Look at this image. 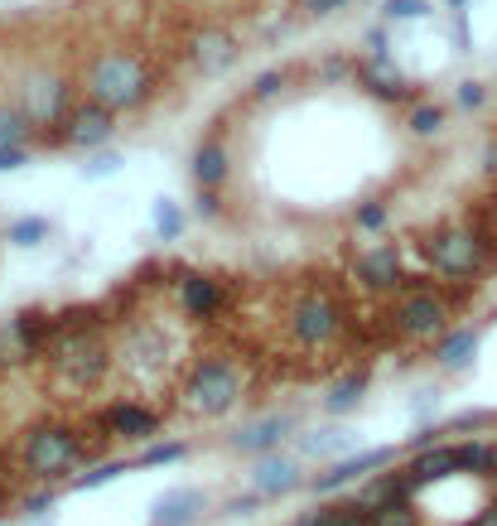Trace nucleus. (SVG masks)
<instances>
[{
    "label": "nucleus",
    "instance_id": "f257e3e1",
    "mask_svg": "<svg viewBox=\"0 0 497 526\" xmlns=\"http://www.w3.org/2000/svg\"><path fill=\"white\" fill-rule=\"evenodd\" d=\"M150 97H155V73L136 49H102L87 58L83 102H97L111 116H121V111H140Z\"/></svg>",
    "mask_w": 497,
    "mask_h": 526
},
{
    "label": "nucleus",
    "instance_id": "f03ea898",
    "mask_svg": "<svg viewBox=\"0 0 497 526\" xmlns=\"http://www.w3.org/2000/svg\"><path fill=\"white\" fill-rule=\"evenodd\" d=\"M20 464H25L29 478H39V483H58V478H68L73 469H92V449H87V435L83 430H73V425H63V420H44V425H34L20 444Z\"/></svg>",
    "mask_w": 497,
    "mask_h": 526
},
{
    "label": "nucleus",
    "instance_id": "7ed1b4c3",
    "mask_svg": "<svg viewBox=\"0 0 497 526\" xmlns=\"http://www.w3.org/2000/svg\"><path fill=\"white\" fill-rule=\"evenodd\" d=\"M184 411L198 420H222L232 416L247 396V377L232 358H198L184 377Z\"/></svg>",
    "mask_w": 497,
    "mask_h": 526
},
{
    "label": "nucleus",
    "instance_id": "20e7f679",
    "mask_svg": "<svg viewBox=\"0 0 497 526\" xmlns=\"http://www.w3.org/2000/svg\"><path fill=\"white\" fill-rule=\"evenodd\" d=\"M449 319H454L449 300H444L435 285H425V280H411V285L396 295V309H391L396 333L411 338V343H440L444 333H449Z\"/></svg>",
    "mask_w": 497,
    "mask_h": 526
},
{
    "label": "nucleus",
    "instance_id": "39448f33",
    "mask_svg": "<svg viewBox=\"0 0 497 526\" xmlns=\"http://www.w3.org/2000/svg\"><path fill=\"white\" fill-rule=\"evenodd\" d=\"M420 256L430 261V271L444 280H473L488 266V242L473 227H440L420 242Z\"/></svg>",
    "mask_w": 497,
    "mask_h": 526
},
{
    "label": "nucleus",
    "instance_id": "423d86ee",
    "mask_svg": "<svg viewBox=\"0 0 497 526\" xmlns=\"http://www.w3.org/2000/svg\"><path fill=\"white\" fill-rule=\"evenodd\" d=\"M338 333H343V309H338L333 295L309 290V295L295 300V309H290V338L300 348H329Z\"/></svg>",
    "mask_w": 497,
    "mask_h": 526
},
{
    "label": "nucleus",
    "instance_id": "0eeeda50",
    "mask_svg": "<svg viewBox=\"0 0 497 526\" xmlns=\"http://www.w3.org/2000/svg\"><path fill=\"white\" fill-rule=\"evenodd\" d=\"M300 430V416L295 411H266V416L247 420L242 430L227 435V449L232 454H247V459H266V454H280V444Z\"/></svg>",
    "mask_w": 497,
    "mask_h": 526
},
{
    "label": "nucleus",
    "instance_id": "6e6552de",
    "mask_svg": "<svg viewBox=\"0 0 497 526\" xmlns=\"http://www.w3.org/2000/svg\"><path fill=\"white\" fill-rule=\"evenodd\" d=\"M353 276H358L362 290L372 295H401L411 276H406V261H401V247L396 242H377V247H362L358 261H353Z\"/></svg>",
    "mask_w": 497,
    "mask_h": 526
},
{
    "label": "nucleus",
    "instance_id": "1a4fd4ad",
    "mask_svg": "<svg viewBox=\"0 0 497 526\" xmlns=\"http://www.w3.org/2000/svg\"><path fill=\"white\" fill-rule=\"evenodd\" d=\"M97 425L107 430L111 440H126V444H155L160 440V411L145 406V401H136V396L111 401L107 411L97 416Z\"/></svg>",
    "mask_w": 497,
    "mask_h": 526
},
{
    "label": "nucleus",
    "instance_id": "9d476101",
    "mask_svg": "<svg viewBox=\"0 0 497 526\" xmlns=\"http://www.w3.org/2000/svg\"><path fill=\"white\" fill-rule=\"evenodd\" d=\"M396 464V449L391 444H382V449H358V454H348V459H338V464H329L324 473H314L309 478V493H338V488H348V483H367L372 473H382Z\"/></svg>",
    "mask_w": 497,
    "mask_h": 526
},
{
    "label": "nucleus",
    "instance_id": "9b49d317",
    "mask_svg": "<svg viewBox=\"0 0 497 526\" xmlns=\"http://www.w3.org/2000/svg\"><path fill=\"white\" fill-rule=\"evenodd\" d=\"M63 145H73V150H87V155H97V150H107L111 140H116V116L107 107H97V102H78V107L68 111V121H63Z\"/></svg>",
    "mask_w": 497,
    "mask_h": 526
},
{
    "label": "nucleus",
    "instance_id": "f8f14e48",
    "mask_svg": "<svg viewBox=\"0 0 497 526\" xmlns=\"http://www.w3.org/2000/svg\"><path fill=\"white\" fill-rule=\"evenodd\" d=\"M251 488L266 502H280L290 498L295 488H309V473H304V464L295 454H266V459L251 464Z\"/></svg>",
    "mask_w": 497,
    "mask_h": 526
},
{
    "label": "nucleus",
    "instance_id": "ddd939ff",
    "mask_svg": "<svg viewBox=\"0 0 497 526\" xmlns=\"http://www.w3.org/2000/svg\"><path fill=\"white\" fill-rule=\"evenodd\" d=\"M68 92H73V87L63 83V78H44V73H34V78L25 83V102H20V107L29 111V121H34V126H44V131H49V126H63V121H68V111H73Z\"/></svg>",
    "mask_w": 497,
    "mask_h": 526
},
{
    "label": "nucleus",
    "instance_id": "4468645a",
    "mask_svg": "<svg viewBox=\"0 0 497 526\" xmlns=\"http://www.w3.org/2000/svg\"><path fill=\"white\" fill-rule=\"evenodd\" d=\"M208 512V493L198 488H169L150 502V526H194Z\"/></svg>",
    "mask_w": 497,
    "mask_h": 526
},
{
    "label": "nucleus",
    "instance_id": "2eb2a0df",
    "mask_svg": "<svg viewBox=\"0 0 497 526\" xmlns=\"http://www.w3.org/2000/svg\"><path fill=\"white\" fill-rule=\"evenodd\" d=\"M454 473H464V454H459V444H435V449H420L411 464H406V478L415 483V493H420V488H430V483L454 478Z\"/></svg>",
    "mask_w": 497,
    "mask_h": 526
},
{
    "label": "nucleus",
    "instance_id": "dca6fc26",
    "mask_svg": "<svg viewBox=\"0 0 497 526\" xmlns=\"http://www.w3.org/2000/svg\"><path fill=\"white\" fill-rule=\"evenodd\" d=\"M189 169H194V189H222V179H227V169H232L222 131H208V136L198 140Z\"/></svg>",
    "mask_w": 497,
    "mask_h": 526
},
{
    "label": "nucleus",
    "instance_id": "f3484780",
    "mask_svg": "<svg viewBox=\"0 0 497 526\" xmlns=\"http://www.w3.org/2000/svg\"><path fill=\"white\" fill-rule=\"evenodd\" d=\"M179 309L189 319H213L222 309V280L203 276V271H184L179 276Z\"/></svg>",
    "mask_w": 497,
    "mask_h": 526
},
{
    "label": "nucleus",
    "instance_id": "a211bd4d",
    "mask_svg": "<svg viewBox=\"0 0 497 526\" xmlns=\"http://www.w3.org/2000/svg\"><path fill=\"white\" fill-rule=\"evenodd\" d=\"M406 498H415V483L406 478V469L372 473L358 493H353V502H358L362 512H382V507H391V502H406Z\"/></svg>",
    "mask_w": 497,
    "mask_h": 526
},
{
    "label": "nucleus",
    "instance_id": "6ab92c4d",
    "mask_svg": "<svg viewBox=\"0 0 497 526\" xmlns=\"http://www.w3.org/2000/svg\"><path fill=\"white\" fill-rule=\"evenodd\" d=\"M348 444H353V435H348L343 425H319V430H304L300 435V454L304 459H319V464L329 469L338 459H348V454H343Z\"/></svg>",
    "mask_w": 497,
    "mask_h": 526
},
{
    "label": "nucleus",
    "instance_id": "aec40b11",
    "mask_svg": "<svg viewBox=\"0 0 497 526\" xmlns=\"http://www.w3.org/2000/svg\"><path fill=\"white\" fill-rule=\"evenodd\" d=\"M111 372V353H107V343H92L83 358H73L58 377L68 382L73 391H92V387H102V377Z\"/></svg>",
    "mask_w": 497,
    "mask_h": 526
},
{
    "label": "nucleus",
    "instance_id": "412c9836",
    "mask_svg": "<svg viewBox=\"0 0 497 526\" xmlns=\"http://www.w3.org/2000/svg\"><path fill=\"white\" fill-rule=\"evenodd\" d=\"M478 343H483V329H449L440 343H435V367L464 372L473 362V353H478Z\"/></svg>",
    "mask_w": 497,
    "mask_h": 526
},
{
    "label": "nucleus",
    "instance_id": "4be33fe9",
    "mask_svg": "<svg viewBox=\"0 0 497 526\" xmlns=\"http://www.w3.org/2000/svg\"><path fill=\"white\" fill-rule=\"evenodd\" d=\"M362 401H367V367H362V372H348L343 382H333L329 396L319 401V411L338 420V416H353Z\"/></svg>",
    "mask_w": 497,
    "mask_h": 526
},
{
    "label": "nucleus",
    "instance_id": "5701e85b",
    "mask_svg": "<svg viewBox=\"0 0 497 526\" xmlns=\"http://www.w3.org/2000/svg\"><path fill=\"white\" fill-rule=\"evenodd\" d=\"M295 526H372V512H362L358 502H314Z\"/></svg>",
    "mask_w": 497,
    "mask_h": 526
},
{
    "label": "nucleus",
    "instance_id": "b1692460",
    "mask_svg": "<svg viewBox=\"0 0 497 526\" xmlns=\"http://www.w3.org/2000/svg\"><path fill=\"white\" fill-rule=\"evenodd\" d=\"M34 121H29V111L20 102H0V150H20L34 140Z\"/></svg>",
    "mask_w": 497,
    "mask_h": 526
},
{
    "label": "nucleus",
    "instance_id": "393cba45",
    "mask_svg": "<svg viewBox=\"0 0 497 526\" xmlns=\"http://www.w3.org/2000/svg\"><path fill=\"white\" fill-rule=\"evenodd\" d=\"M49 232H54V222L44 218V213H25V218L10 222V232H5V242L20 251H34L39 242H49Z\"/></svg>",
    "mask_w": 497,
    "mask_h": 526
},
{
    "label": "nucleus",
    "instance_id": "a878e982",
    "mask_svg": "<svg viewBox=\"0 0 497 526\" xmlns=\"http://www.w3.org/2000/svg\"><path fill=\"white\" fill-rule=\"evenodd\" d=\"M184 459H189V444L184 440H155L131 459V469H169V464H184Z\"/></svg>",
    "mask_w": 497,
    "mask_h": 526
},
{
    "label": "nucleus",
    "instance_id": "bb28decb",
    "mask_svg": "<svg viewBox=\"0 0 497 526\" xmlns=\"http://www.w3.org/2000/svg\"><path fill=\"white\" fill-rule=\"evenodd\" d=\"M194 58L208 73H218V68H227V63L237 58V44H232V34H208V39L194 44Z\"/></svg>",
    "mask_w": 497,
    "mask_h": 526
},
{
    "label": "nucleus",
    "instance_id": "cd10ccee",
    "mask_svg": "<svg viewBox=\"0 0 497 526\" xmlns=\"http://www.w3.org/2000/svg\"><path fill=\"white\" fill-rule=\"evenodd\" d=\"M150 222H155V232H160L165 242H179V237H184V227H189V213H184L179 203H169V198H155Z\"/></svg>",
    "mask_w": 497,
    "mask_h": 526
},
{
    "label": "nucleus",
    "instance_id": "c85d7f7f",
    "mask_svg": "<svg viewBox=\"0 0 497 526\" xmlns=\"http://www.w3.org/2000/svg\"><path fill=\"white\" fill-rule=\"evenodd\" d=\"M444 121H449V116H444L440 102H420V107H415L411 116H406V126H411V136H415V140L440 136V131H444Z\"/></svg>",
    "mask_w": 497,
    "mask_h": 526
},
{
    "label": "nucleus",
    "instance_id": "c756f323",
    "mask_svg": "<svg viewBox=\"0 0 497 526\" xmlns=\"http://www.w3.org/2000/svg\"><path fill=\"white\" fill-rule=\"evenodd\" d=\"M126 469H131V459H126V464H121V459H102V464H92L87 473H78L68 488H73V493H87V488H102V483H111L116 473H126Z\"/></svg>",
    "mask_w": 497,
    "mask_h": 526
},
{
    "label": "nucleus",
    "instance_id": "7c9ffc66",
    "mask_svg": "<svg viewBox=\"0 0 497 526\" xmlns=\"http://www.w3.org/2000/svg\"><path fill=\"white\" fill-rule=\"evenodd\" d=\"M430 0H382V20L387 25H406V20H425Z\"/></svg>",
    "mask_w": 497,
    "mask_h": 526
},
{
    "label": "nucleus",
    "instance_id": "2f4dec72",
    "mask_svg": "<svg viewBox=\"0 0 497 526\" xmlns=\"http://www.w3.org/2000/svg\"><path fill=\"white\" fill-rule=\"evenodd\" d=\"M372 526H420V507H415V498L391 502L382 512H372Z\"/></svg>",
    "mask_w": 497,
    "mask_h": 526
},
{
    "label": "nucleus",
    "instance_id": "473e14b6",
    "mask_svg": "<svg viewBox=\"0 0 497 526\" xmlns=\"http://www.w3.org/2000/svg\"><path fill=\"white\" fill-rule=\"evenodd\" d=\"M454 107H459V111H483V107H488V83L464 78V83L454 87Z\"/></svg>",
    "mask_w": 497,
    "mask_h": 526
},
{
    "label": "nucleus",
    "instance_id": "72a5a7b5",
    "mask_svg": "<svg viewBox=\"0 0 497 526\" xmlns=\"http://www.w3.org/2000/svg\"><path fill=\"white\" fill-rule=\"evenodd\" d=\"M116 169H121V155H116V150H97V155H87L83 179H111Z\"/></svg>",
    "mask_w": 497,
    "mask_h": 526
},
{
    "label": "nucleus",
    "instance_id": "f704fd0d",
    "mask_svg": "<svg viewBox=\"0 0 497 526\" xmlns=\"http://www.w3.org/2000/svg\"><path fill=\"white\" fill-rule=\"evenodd\" d=\"M280 87H285V73H280V68L261 73V78L251 83V102H271V97H280Z\"/></svg>",
    "mask_w": 497,
    "mask_h": 526
},
{
    "label": "nucleus",
    "instance_id": "c9c22d12",
    "mask_svg": "<svg viewBox=\"0 0 497 526\" xmlns=\"http://www.w3.org/2000/svg\"><path fill=\"white\" fill-rule=\"evenodd\" d=\"M261 502H266V498H261L256 488H247V493H237V498L222 502V517H251V512H256Z\"/></svg>",
    "mask_w": 497,
    "mask_h": 526
},
{
    "label": "nucleus",
    "instance_id": "e433bc0d",
    "mask_svg": "<svg viewBox=\"0 0 497 526\" xmlns=\"http://www.w3.org/2000/svg\"><path fill=\"white\" fill-rule=\"evenodd\" d=\"M194 213L203 222H218L222 218V194H218V189H198V194H194Z\"/></svg>",
    "mask_w": 497,
    "mask_h": 526
},
{
    "label": "nucleus",
    "instance_id": "4c0bfd02",
    "mask_svg": "<svg viewBox=\"0 0 497 526\" xmlns=\"http://www.w3.org/2000/svg\"><path fill=\"white\" fill-rule=\"evenodd\" d=\"M440 411V391H415V401H411V416L420 420V430L430 425V416Z\"/></svg>",
    "mask_w": 497,
    "mask_h": 526
},
{
    "label": "nucleus",
    "instance_id": "58836bf2",
    "mask_svg": "<svg viewBox=\"0 0 497 526\" xmlns=\"http://www.w3.org/2000/svg\"><path fill=\"white\" fill-rule=\"evenodd\" d=\"M358 227H362V232L387 227V208H382V203H362V208H358Z\"/></svg>",
    "mask_w": 497,
    "mask_h": 526
},
{
    "label": "nucleus",
    "instance_id": "ea45409f",
    "mask_svg": "<svg viewBox=\"0 0 497 526\" xmlns=\"http://www.w3.org/2000/svg\"><path fill=\"white\" fill-rule=\"evenodd\" d=\"M348 0H300V10L309 15V20H329V15H338Z\"/></svg>",
    "mask_w": 497,
    "mask_h": 526
},
{
    "label": "nucleus",
    "instance_id": "a19ab883",
    "mask_svg": "<svg viewBox=\"0 0 497 526\" xmlns=\"http://www.w3.org/2000/svg\"><path fill=\"white\" fill-rule=\"evenodd\" d=\"M58 502V493L54 488H44V493H34V498L25 502V517H49V507Z\"/></svg>",
    "mask_w": 497,
    "mask_h": 526
},
{
    "label": "nucleus",
    "instance_id": "79ce46f5",
    "mask_svg": "<svg viewBox=\"0 0 497 526\" xmlns=\"http://www.w3.org/2000/svg\"><path fill=\"white\" fill-rule=\"evenodd\" d=\"M29 165V145H20V150H0V174H15V169Z\"/></svg>",
    "mask_w": 497,
    "mask_h": 526
},
{
    "label": "nucleus",
    "instance_id": "37998d69",
    "mask_svg": "<svg viewBox=\"0 0 497 526\" xmlns=\"http://www.w3.org/2000/svg\"><path fill=\"white\" fill-rule=\"evenodd\" d=\"M454 44H459V49H469V15H464V10L454 15Z\"/></svg>",
    "mask_w": 497,
    "mask_h": 526
},
{
    "label": "nucleus",
    "instance_id": "c03bdc74",
    "mask_svg": "<svg viewBox=\"0 0 497 526\" xmlns=\"http://www.w3.org/2000/svg\"><path fill=\"white\" fill-rule=\"evenodd\" d=\"M469 526H497V502H493V507H483V512H478Z\"/></svg>",
    "mask_w": 497,
    "mask_h": 526
},
{
    "label": "nucleus",
    "instance_id": "a18cd8bd",
    "mask_svg": "<svg viewBox=\"0 0 497 526\" xmlns=\"http://www.w3.org/2000/svg\"><path fill=\"white\" fill-rule=\"evenodd\" d=\"M444 5H449V10H454V15H459V10H464V5H469V0H444Z\"/></svg>",
    "mask_w": 497,
    "mask_h": 526
},
{
    "label": "nucleus",
    "instance_id": "49530a36",
    "mask_svg": "<svg viewBox=\"0 0 497 526\" xmlns=\"http://www.w3.org/2000/svg\"><path fill=\"white\" fill-rule=\"evenodd\" d=\"M493 473H497V440H493Z\"/></svg>",
    "mask_w": 497,
    "mask_h": 526
},
{
    "label": "nucleus",
    "instance_id": "de8ad7c7",
    "mask_svg": "<svg viewBox=\"0 0 497 526\" xmlns=\"http://www.w3.org/2000/svg\"><path fill=\"white\" fill-rule=\"evenodd\" d=\"M493 319H497V314H493Z\"/></svg>",
    "mask_w": 497,
    "mask_h": 526
}]
</instances>
